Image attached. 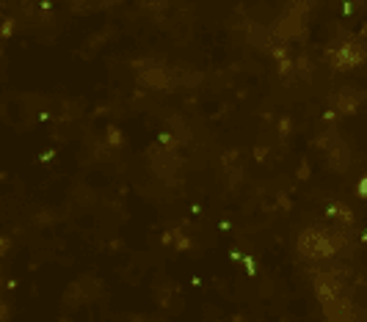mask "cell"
I'll return each mask as SVG.
<instances>
[{
  "mask_svg": "<svg viewBox=\"0 0 367 322\" xmlns=\"http://www.w3.org/2000/svg\"><path fill=\"white\" fill-rule=\"evenodd\" d=\"M9 248H11V239H9V237H3V243H0V251L9 253Z\"/></svg>",
  "mask_w": 367,
  "mask_h": 322,
  "instance_id": "cell-15",
  "label": "cell"
},
{
  "mask_svg": "<svg viewBox=\"0 0 367 322\" xmlns=\"http://www.w3.org/2000/svg\"><path fill=\"white\" fill-rule=\"evenodd\" d=\"M290 132V119H282L279 121V135H287Z\"/></svg>",
  "mask_w": 367,
  "mask_h": 322,
  "instance_id": "cell-13",
  "label": "cell"
},
{
  "mask_svg": "<svg viewBox=\"0 0 367 322\" xmlns=\"http://www.w3.org/2000/svg\"><path fill=\"white\" fill-rule=\"evenodd\" d=\"M359 193L367 196V176H362V182H359Z\"/></svg>",
  "mask_w": 367,
  "mask_h": 322,
  "instance_id": "cell-17",
  "label": "cell"
},
{
  "mask_svg": "<svg viewBox=\"0 0 367 322\" xmlns=\"http://www.w3.org/2000/svg\"><path fill=\"white\" fill-rule=\"evenodd\" d=\"M146 69L138 72V80L149 88H172V80H168V69H163L155 61H144Z\"/></svg>",
  "mask_w": 367,
  "mask_h": 322,
  "instance_id": "cell-3",
  "label": "cell"
},
{
  "mask_svg": "<svg viewBox=\"0 0 367 322\" xmlns=\"http://www.w3.org/2000/svg\"><path fill=\"white\" fill-rule=\"evenodd\" d=\"M364 99L362 91H353V88H342V91L334 94V99H331V105H334L337 113H353L359 108V102Z\"/></svg>",
  "mask_w": 367,
  "mask_h": 322,
  "instance_id": "cell-4",
  "label": "cell"
},
{
  "mask_svg": "<svg viewBox=\"0 0 367 322\" xmlns=\"http://www.w3.org/2000/svg\"><path fill=\"white\" fill-rule=\"evenodd\" d=\"M108 143H111V146H119L121 143V132L116 127H108Z\"/></svg>",
  "mask_w": 367,
  "mask_h": 322,
  "instance_id": "cell-9",
  "label": "cell"
},
{
  "mask_svg": "<svg viewBox=\"0 0 367 322\" xmlns=\"http://www.w3.org/2000/svg\"><path fill=\"white\" fill-rule=\"evenodd\" d=\"M364 58H367V44H362L359 39H353V42H345L342 47L329 50V61L337 66V69H351V66H359Z\"/></svg>",
  "mask_w": 367,
  "mask_h": 322,
  "instance_id": "cell-2",
  "label": "cell"
},
{
  "mask_svg": "<svg viewBox=\"0 0 367 322\" xmlns=\"http://www.w3.org/2000/svg\"><path fill=\"white\" fill-rule=\"evenodd\" d=\"M293 66H296V64H293L290 58H282V61H279V72L284 74V77H287V74L293 72Z\"/></svg>",
  "mask_w": 367,
  "mask_h": 322,
  "instance_id": "cell-11",
  "label": "cell"
},
{
  "mask_svg": "<svg viewBox=\"0 0 367 322\" xmlns=\"http://www.w3.org/2000/svg\"><path fill=\"white\" fill-rule=\"evenodd\" d=\"M172 237H174V248H180V251L191 248V239L185 237V231H182V229H172Z\"/></svg>",
  "mask_w": 367,
  "mask_h": 322,
  "instance_id": "cell-7",
  "label": "cell"
},
{
  "mask_svg": "<svg viewBox=\"0 0 367 322\" xmlns=\"http://www.w3.org/2000/svg\"><path fill=\"white\" fill-rule=\"evenodd\" d=\"M105 3H119V0H105Z\"/></svg>",
  "mask_w": 367,
  "mask_h": 322,
  "instance_id": "cell-18",
  "label": "cell"
},
{
  "mask_svg": "<svg viewBox=\"0 0 367 322\" xmlns=\"http://www.w3.org/2000/svg\"><path fill=\"white\" fill-rule=\"evenodd\" d=\"M11 31H14V19L6 17V22H3V36H11Z\"/></svg>",
  "mask_w": 367,
  "mask_h": 322,
  "instance_id": "cell-12",
  "label": "cell"
},
{
  "mask_svg": "<svg viewBox=\"0 0 367 322\" xmlns=\"http://www.w3.org/2000/svg\"><path fill=\"white\" fill-rule=\"evenodd\" d=\"M334 251H337L334 239L321 229H307L301 237H298V253H301V256L323 259V256H331Z\"/></svg>",
  "mask_w": 367,
  "mask_h": 322,
  "instance_id": "cell-1",
  "label": "cell"
},
{
  "mask_svg": "<svg viewBox=\"0 0 367 322\" xmlns=\"http://www.w3.org/2000/svg\"><path fill=\"white\" fill-rule=\"evenodd\" d=\"M326 141L334 146V152L329 149V163H331L337 171H345V168H348V146H345L339 138H334V135H331V138H326Z\"/></svg>",
  "mask_w": 367,
  "mask_h": 322,
  "instance_id": "cell-5",
  "label": "cell"
},
{
  "mask_svg": "<svg viewBox=\"0 0 367 322\" xmlns=\"http://www.w3.org/2000/svg\"><path fill=\"white\" fill-rule=\"evenodd\" d=\"M309 174V163H301V168H298V179H307Z\"/></svg>",
  "mask_w": 367,
  "mask_h": 322,
  "instance_id": "cell-14",
  "label": "cell"
},
{
  "mask_svg": "<svg viewBox=\"0 0 367 322\" xmlns=\"http://www.w3.org/2000/svg\"><path fill=\"white\" fill-rule=\"evenodd\" d=\"M329 215L337 218L339 223H353V215H351L345 207H339V204H331V207H329Z\"/></svg>",
  "mask_w": 367,
  "mask_h": 322,
  "instance_id": "cell-6",
  "label": "cell"
},
{
  "mask_svg": "<svg viewBox=\"0 0 367 322\" xmlns=\"http://www.w3.org/2000/svg\"><path fill=\"white\" fill-rule=\"evenodd\" d=\"M254 154H257V160H265V154H268V149L257 146V149H254Z\"/></svg>",
  "mask_w": 367,
  "mask_h": 322,
  "instance_id": "cell-16",
  "label": "cell"
},
{
  "mask_svg": "<svg viewBox=\"0 0 367 322\" xmlns=\"http://www.w3.org/2000/svg\"><path fill=\"white\" fill-rule=\"evenodd\" d=\"M144 6L149 11H158V14L160 11H166V0H144Z\"/></svg>",
  "mask_w": 367,
  "mask_h": 322,
  "instance_id": "cell-8",
  "label": "cell"
},
{
  "mask_svg": "<svg viewBox=\"0 0 367 322\" xmlns=\"http://www.w3.org/2000/svg\"><path fill=\"white\" fill-rule=\"evenodd\" d=\"M298 69H301V77H309V74H312V66H309V61L307 58H298Z\"/></svg>",
  "mask_w": 367,
  "mask_h": 322,
  "instance_id": "cell-10",
  "label": "cell"
}]
</instances>
